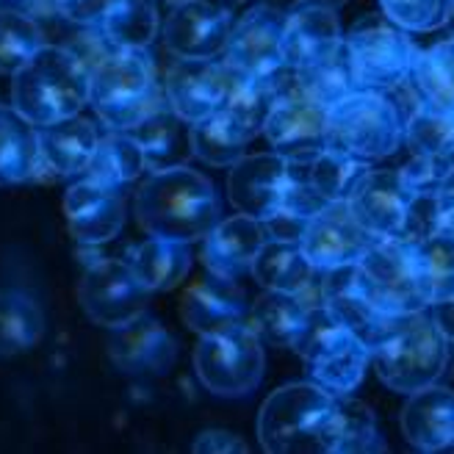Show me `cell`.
Wrapping results in <instances>:
<instances>
[{"label": "cell", "mask_w": 454, "mask_h": 454, "mask_svg": "<svg viewBox=\"0 0 454 454\" xmlns=\"http://www.w3.org/2000/svg\"><path fill=\"white\" fill-rule=\"evenodd\" d=\"M136 222L155 239L169 241H202L219 216L222 202L211 180L189 164L155 169L145 186L136 192Z\"/></svg>", "instance_id": "cell-1"}, {"label": "cell", "mask_w": 454, "mask_h": 454, "mask_svg": "<svg viewBox=\"0 0 454 454\" xmlns=\"http://www.w3.org/2000/svg\"><path fill=\"white\" fill-rule=\"evenodd\" d=\"M338 433V396L313 380L288 382L261 404L258 438L269 454H335Z\"/></svg>", "instance_id": "cell-2"}, {"label": "cell", "mask_w": 454, "mask_h": 454, "mask_svg": "<svg viewBox=\"0 0 454 454\" xmlns=\"http://www.w3.org/2000/svg\"><path fill=\"white\" fill-rule=\"evenodd\" d=\"M12 106L36 128L75 117L89 106V70L67 44H42L12 75Z\"/></svg>", "instance_id": "cell-3"}, {"label": "cell", "mask_w": 454, "mask_h": 454, "mask_svg": "<svg viewBox=\"0 0 454 454\" xmlns=\"http://www.w3.org/2000/svg\"><path fill=\"white\" fill-rule=\"evenodd\" d=\"M451 360V340L438 327L433 313L419 310L399 316L377 347H372V366L377 377L396 394H416L438 382Z\"/></svg>", "instance_id": "cell-4"}, {"label": "cell", "mask_w": 454, "mask_h": 454, "mask_svg": "<svg viewBox=\"0 0 454 454\" xmlns=\"http://www.w3.org/2000/svg\"><path fill=\"white\" fill-rule=\"evenodd\" d=\"M164 103L147 51H114L89 73V106L108 130H133Z\"/></svg>", "instance_id": "cell-5"}, {"label": "cell", "mask_w": 454, "mask_h": 454, "mask_svg": "<svg viewBox=\"0 0 454 454\" xmlns=\"http://www.w3.org/2000/svg\"><path fill=\"white\" fill-rule=\"evenodd\" d=\"M357 288L388 316L419 313L433 305L419 244L407 239H374L357 261Z\"/></svg>", "instance_id": "cell-6"}, {"label": "cell", "mask_w": 454, "mask_h": 454, "mask_svg": "<svg viewBox=\"0 0 454 454\" xmlns=\"http://www.w3.org/2000/svg\"><path fill=\"white\" fill-rule=\"evenodd\" d=\"M308 377L335 396H349L360 388L369 372L372 349L327 308H313L308 322L294 340Z\"/></svg>", "instance_id": "cell-7"}, {"label": "cell", "mask_w": 454, "mask_h": 454, "mask_svg": "<svg viewBox=\"0 0 454 454\" xmlns=\"http://www.w3.org/2000/svg\"><path fill=\"white\" fill-rule=\"evenodd\" d=\"M404 114L388 92L355 89L327 108V147L380 161L404 145Z\"/></svg>", "instance_id": "cell-8"}, {"label": "cell", "mask_w": 454, "mask_h": 454, "mask_svg": "<svg viewBox=\"0 0 454 454\" xmlns=\"http://www.w3.org/2000/svg\"><path fill=\"white\" fill-rule=\"evenodd\" d=\"M263 369V338L247 319L200 335L194 347V372L219 399L249 396L261 385Z\"/></svg>", "instance_id": "cell-9"}, {"label": "cell", "mask_w": 454, "mask_h": 454, "mask_svg": "<svg viewBox=\"0 0 454 454\" xmlns=\"http://www.w3.org/2000/svg\"><path fill=\"white\" fill-rule=\"evenodd\" d=\"M344 42L352 59L355 86L377 89V92H388V89L411 78L413 64L421 53L411 34L388 17H369L357 22L344 36Z\"/></svg>", "instance_id": "cell-10"}, {"label": "cell", "mask_w": 454, "mask_h": 454, "mask_svg": "<svg viewBox=\"0 0 454 454\" xmlns=\"http://www.w3.org/2000/svg\"><path fill=\"white\" fill-rule=\"evenodd\" d=\"M153 294L142 286L128 261L95 258L83 269L78 283V302L83 313L100 327H122L147 313Z\"/></svg>", "instance_id": "cell-11"}, {"label": "cell", "mask_w": 454, "mask_h": 454, "mask_svg": "<svg viewBox=\"0 0 454 454\" xmlns=\"http://www.w3.org/2000/svg\"><path fill=\"white\" fill-rule=\"evenodd\" d=\"M263 136L269 147L291 164H308L327 150V106L308 98L300 86L278 98Z\"/></svg>", "instance_id": "cell-12"}, {"label": "cell", "mask_w": 454, "mask_h": 454, "mask_svg": "<svg viewBox=\"0 0 454 454\" xmlns=\"http://www.w3.org/2000/svg\"><path fill=\"white\" fill-rule=\"evenodd\" d=\"M283 28L286 14L269 4H261L258 9L247 12L241 20L233 22L231 39L222 59L233 70L255 78H271L278 75L283 61Z\"/></svg>", "instance_id": "cell-13"}, {"label": "cell", "mask_w": 454, "mask_h": 454, "mask_svg": "<svg viewBox=\"0 0 454 454\" xmlns=\"http://www.w3.org/2000/svg\"><path fill=\"white\" fill-rule=\"evenodd\" d=\"M291 172V161L275 150L253 155L244 153L227 175V194L239 214L266 222L283 208Z\"/></svg>", "instance_id": "cell-14"}, {"label": "cell", "mask_w": 454, "mask_h": 454, "mask_svg": "<svg viewBox=\"0 0 454 454\" xmlns=\"http://www.w3.org/2000/svg\"><path fill=\"white\" fill-rule=\"evenodd\" d=\"M231 67L219 59H177L167 73V103L180 120L194 125L222 108Z\"/></svg>", "instance_id": "cell-15"}, {"label": "cell", "mask_w": 454, "mask_h": 454, "mask_svg": "<svg viewBox=\"0 0 454 454\" xmlns=\"http://www.w3.org/2000/svg\"><path fill=\"white\" fill-rule=\"evenodd\" d=\"M374 236L357 222L349 202H330L308 219L302 233V249L316 269H335L357 263Z\"/></svg>", "instance_id": "cell-16"}, {"label": "cell", "mask_w": 454, "mask_h": 454, "mask_svg": "<svg viewBox=\"0 0 454 454\" xmlns=\"http://www.w3.org/2000/svg\"><path fill=\"white\" fill-rule=\"evenodd\" d=\"M67 227L78 244L100 247L114 241L125 227V197L120 189L98 180H78L64 194Z\"/></svg>", "instance_id": "cell-17"}, {"label": "cell", "mask_w": 454, "mask_h": 454, "mask_svg": "<svg viewBox=\"0 0 454 454\" xmlns=\"http://www.w3.org/2000/svg\"><path fill=\"white\" fill-rule=\"evenodd\" d=\"M233 22L211 0L172 6L164 22V44L175 59H219L231 39Z\"/></svg>", "instance_id": "cell-18"}, {"label": "cell", "mask_w": 454, "mask_h": 454, "mask_svg": "<svg viewBox=\"0 0 454 454\" xmlns=\"http://www.w3.org/2000/svg\"><path fill=\"white\" fill-rule=\"evenodd\" d=\"M411 200L413 192L404 186L399 169H372L347 202L374 239H399Z\"/></svg>", "instance_id": "cell-19"}, {"label": "cell", "mask_w": 454, "mask_h": 454, "mask_svg": "<svg viewBox=\"0 0 454 454\" xmlns=\"http://www.w3.org/2000/svg\"><path fill=\"white\" fill-rule=\"evenodd\" d=\"M108 357L125 374H164L177 357V340L161 322L142 313L139 319L111 330Z\"/></svg>", "instance_id": "cell-20"}, {"label": "cell", "mask_w": 454, "mask_h": 454, "mask_svg": "<svg viewBox=\"0 0 454 454\" xmlns=\"http://www.w3.org/2000/svg\"><path fill=\"white\" fill-rule=\"evenodd\" d=\"M340 42H344V31H340L338 9L297 0V6L286 12L283 61L288 70H300L330 56Z\"/></svg>", "instance_id": "cell-21"}, {"label": "cell", "mask_w": 454, "mask_h": 454, "mask_svg": "<svg viewBox=\"0 0 454 454\" xmlns=\"http://www.w3.org/2000/svg\"><path fill=\"white\" fill-rule=\"evenodd\" d=\"M266 239L263 222L247 214L219 219L214 231L202 239V263L216 278L239 280L247 271H253L255 255Z\"/></svg>", "instance_id": "cell-22"}, {"label": "cell", "mask_w": 454, "mask_h": 454, "mask_svg": "<svg viewBox=\"0 0 454 454\" xmlns=\"http://www.w3.org/2000/svg\"><path fill=\"white\" fill-rule=\"evenodd\" d=\"M399 424L404 441L419 451H454V391L433 382L411 394Z\"/></svg>", "instance_id": "cell-23"}, {"label": "cell", "mask_w": 454, "mask_h": 454, "mask_svg": "<svg viewBox=\"0 0 454 454\" xmlns=\"http://www.w3.org/2000/svg\"><path fill=\"white\" fill-rule=\"evenodd\" d=\"M180 316H184V322L192 333L206 335L227 325L244 322L249 310H247L244 291L236 286V280L211 275L192 283L184 291V297H180Z\"/></svg>", "instance_id": "cell-24"}, {"label": "cell", "mask_w": 454, "mask_h": 454, "mask_svg": "<svg viewBox=\"0 0 454 454\" xmlns=\"http://www.w3.org/2000/svg\"><path fill=\"white\" fill-rule=\"evenodd\" d=\"M36 130H39V158H42L39 172H51L53 177H73L86 172L100 142L95 122L83 120L81 114Z\"/></svg>", "instance_id": "cell-25"}, {"label": "cell", "mask_w": 454, "mask_h": 454, "mask_svg": "<svg viewBox=\"0 0 454 454\" xmlns=\"http://www.w3.org/2000/svg\"><path fill=\"white\" fill-rule=\"evenodd\" d=\"M39 130L14 106L0 103V186L39 177Z\"/></svg>", "instance_id": "cell-26"}, {"label": "cell", "mask_w": 454, "mask_h": 454, "mask_svg": "<svg viewBox=\"0 0 454 454\" xmlns=\"http://www.w3.org/2000/svg\"><path fill=\"white\" fill-rule=\"evenodd\" d=\"M128 263L150 294L172 291L189 278L192 249L186 241H169V239L150 236L147 241L136 244L130 249Z\"/></svg>", "instance_id": "cell-27"}, {"label": "cell", "mask_w": 454, "mask_h": 454, "mask_svg": "<svg viewBox=\"0 0 454 454\" xmlns=\"http://www.w3.org/2000/svg\"><path fill=\"white\" fill-rule=\"evenodd\" d=\"M231 67V64H227ZM286 70V67H283ZM280 92H278V75L271 78H255L244 75L231 67V83H227V95L222 103V111L231 114V120L239 125L247 142L258 139L266 128V120L271 108H275Z\"/></svg>", "instance_id": "cell-28"}, {"label": "cell", "mask_w": 454, "mask_h": 454, "mask_svg": "<svg viewBox=\"0 0 454 454\" xmlns=\"http://www.w3.org/2000/svg\"><path fill=\"white\" fill-rule=\"evenodd\" d=\"M130 133L136 136V142L142 145L150 172L167 169L175 164H186V155H192L189 122L180 120L169 103L153 111L150 117L136 125Z\"/></svg>", "instance_id": "cell-29"}, {"label": "cell", "mask_w": 454, "mask_h": 454, "mask_svg": "<svg viewBox=\"0 0 454 454\" xmlns=\"http://www.w3.org/2000/svg\"><path fill=\"white\" fill-rule=\"evenodd\" d=\"M263 288L302 294L316 275V266L308 261L300 241L266 239L261 253L255 255L253 271H249Z\"/></svg>", "instance_id": "cell-30"}, {"label": "cell", "mask_w": 454, "mask_h": 454, "mask_svg": "<svg viewBox=\"0 0 454 454\" xmlns=\"http://www.w3.org/2000/svg\"><path fill=\"white\" fill-rule=\"evenodd\" d=\"M98 28L117 51H147L161 28L155 0H111Z\"/></svg>", "instance_id": "cell-31"}, {"label": "cell", "mask_w": 454, "mask_h": 454, "mask_svg": "<svg viewBox=\"0 0 454 454\" xmlns=\"http://www.w3.org/2000/svg\"><path fill=\"white\" fill-rule=\"evenodd\" d=\"M308 313H310V308L297 297V294L263 288L253 310H249L247 322L255 327V333L266 340V344L291 349L300 330L308 322Z\"/></svg>", "instance_id": "cell-32"}, {"label": "cell", "mask_w": 454, "mask_h": 454, "mask_svg": "<svg viewBox=\"0 0 454 454\" xmlns=\"http://www.w3.org/2000/svg\"><path fill=\"white\" fill-rule=\"evenodd\" d=\"M145 169H147V158L142 145L136 142V136L130 130H108L106 136H100L98 150L83 175L89 180H98L103 186L122 189L133 184Z\"/></svg>", "instance_id": "cell-33"}, {"label": "cell", "mask_w": 454, "mask_h": 454, "mask_svg": "<svg viewBox=\"0 0 454 454\" xmlns=\"http://www.w3.org/2000/svg\"><path fill=\"white\" fill-rule=\"evenodd\" d=\"M44 335V313L31 294L20 288L0 291V357L31 352Z\"/></svg>", "instance_id": "cell-34"}, {"label": "cell", "mask_w": 454, "mask_h": 454, "mask_svg": "<svg viewBox=\"0 0 454 454\" xmlns=\"http://www.w3.org/2000/svg\"><path fill=\"white\" fill-rule=\"evenodd\" d=\"M404 145L413 155L438 158L454 169V111L421 100L404 122Z\"/></svg>", "instance_id": "cell-35"}, {"label": "cell", "mask_w": 454, "mask_h": 454, "mask_svg": "<svg viewBox=\"0 0 454 454\" xmlns=\"http://www.w3.org/2000/svg\"><path fill=\"white\" fill-rule=\"evenodd\" d=\"M294 78H297V86L308 98L319 100L327 108L335 106L338 100H344L357 89L347 42H340L330 56L294 70Z\"/></svg>", "instance_id": "cell-36"}, {"label": "cell", "mask_w": 454, "mask_h": 454, "mask_svg": "<svg viewBox=\"0 0 454 454\" xmlns=\"http://www.w3.org/2000/svg\"><path fill=\"white\" fill-rule=\"evenodd\" d=\"M192 155L208 167H233L247 150V139L227 111H214L211 117L189 125Z\"/></svg>", "instance_id": "cell-37"}, {"label": "cell", "mask_w": 454, "mask_h": 454, "mask_svg": "<svg viewBox=\"0 0 454 454\" xmlns=\"http://www.w3.org/2000/svg\"><path fill=\"white\" fill-rule=\"evenodd\" d=\"M369 172H372V161H363V158H355L333 147L322 150L313 161H308L310 184L327 202H347Z\"/></svg>", "instance_id": "cell-38"}, {"label": "cell", "mask_w": 454, "mask_h": 454, "mask_svg": "<svg viewBox=\"0 0 454 454\" xmlns=\"http://www.w3.org/2000/svg\"><path fill=\"white\" fill-rule=\"evenodd\" d=\"M411 81L424 103L454 111V36L419 53Z\"/></svg>", "instance_id": "cell-39"}, {"label": "cell", "mask_w": 454, "mask_h": 454, "mask_svg": "<svg viewBox=\"0 0 454 454\" xmlns=\"http://www.w3.org/2000/svg\"><path fill=\"white\" fill-rule=\"evenodd\" d=\"M42 44V28L28 12L0 6V75H14Z\"/></svg>", "instance_id": "cell-40"}, {"label": "cell", "mask_w": 454, "mask_h": 454, "mask_svg": "<svg viewBox=\"0 0 454 454\" xmlns=\"http://www.w3.org/2000/svg\"><path fill=\"white\" fill-rule=\"evenodd\" d=\"M340 411V433H338V451L335 454H374L385 451V441L380 435L377 419L369 404L360 399L338 396Z\"/></svg>", "instance_id": "cell-41"}, {"label": "cell", "mask_w": 454, "mask_h": 454, "mask_svg": "<svg viewBox=\"0 0 454 454\" xmlns=\"http://www.w3.org/2000/svg\"><path fill=\"white\" fill-rule=\"evenodd\" d=\"M382 14L407 34H429L454 17V0H380Z\"/></svg>", "instance_id": "cell-42"}, {"label": "cell", "mask_w": 454, "mask_h": 454, "mask_svg": "<svg viewBox=\"0 0 454 454\" xmlns=\"http://www.w3.org/2000/svg\"><path fill=\"white\" fill-rule=\"evenodd\" d=\"M416 244H419V255L429 278V286H433V302H435L454 291V236L435 233Z\"/></svg>", "instance_id": "cell-43"}, {"label": "cell", "mask_w": 454, "mask_h": 454, "mask_svg": "<svg viewBox=\"0 0 454 454\" xmlns=\"http://www.w3.org/2000/svg\"><path fill=\"white\" fill-rule=\"evenodd\" d=\"M435 233H443V216H441L438 194H413L411 208H407V219H404V231L399 239L424 241Z\"/></svg>", "instance_id": "cell-44"}, {"label": "cell", "mask_w": 454, "mask_h": 454, "mask_svg": "<svg viewBox=\"0 0 454 454\" xmlns=\"http://www.w3.org/2000/svg\"><path fill=\"white\" fill-rule=\"evenodd\" d=\"M449 172L451 167H446L443 161L429 155H413L411 161L399 169L404 186L413 194H438Z\"/></svg>", "instance_id": "cell-45"}, {"label": "cell", "mask_w": 454, "mask_h": 454, "mask_svg": "<svg viewBox=\"0 0 454 454\" xmlns=\"http://www.w3.org/2000/svg\"><path fill=\"white\" fill-rule=\"evenodd\" d=\"M192 449L197 454H244L249 451V446L241 441V435L227 433V429H202V433L194 438Z\"/></svg>", "instance_id": "cell-46"}, {"label": "cell", "mask_w": 454, "mask_h": 454, "mask_svg": "<svg viewBox=\"0 0 454 454\" xmlns=\"http://www.w3.org/2000/svg\"><path fill=\"white\" fill-rule=\"evenodd\" d=\"M111 0H53L56 14H61L64 20L78 22V26H98L106 6Z\"/></svg>", "instance_id": "cell-47"}, {"label": "cell", "mask_w": 454, "mask_h": 454, "mask_svg": "<svg viewBox=\"0 0 454 454\" xmlns=\"http://www.w3.org/2000/svg\"><path fill=\"white\" fill-rule=\"evenodd\" d=\"M263 227H266V236H269V239L302 241V233H305L308 222L300 219V216H291V214H286V211H278L275 216L263 222Z\"/></svg>", "instance_id": "cell-48"}, {"label": "cell", "mask_w": 454, "mask_h": 454, "mask_svg": "<svg viewBox=\"0 0 454 454\" xmlns=\"http://www.w3.org/2000/svg\"><path fill=\"white\" fill-rule=\"evenodd\" d=\"M429 313H433V319L438 322V327L446 333V338L454 344V291L429 305Z\"/></svg>", "instance_id": "cell-49"}, {"label": "cell", "mask_w": 454, "mask_h": 454, "mask_svg": "<svg viewBox=\"0 0 454 454\" xmlns=\"http://www.w3.org/2000/svg\"><path fill=\"white\" fill-rule=\"evenodd\" d=\"M438 202H441V216H443V233L454 236V169L443 180V186L438 192Z\"/></svg>", "instance_id": "cell-50"}, {"label": "cell", "mask_w": 454, "mask_h": 454, "mask_svg": "<svg viewBox=\"0 0 454 454\" xmlns=\"http://www.w3.org/2000/svg\"><path fill=\"white\" fill-rule=\"evenodd\" d=\"M216 4L222 6V12L231 17V22H236V20H241L247 12H253V9H258L263 0H216Z\"/></svg>", "instance_id": "cell-51"}, {"label": "cell", "mask_w": 454, "mask_h": 454, "mask_svg": "<svg viewBox=\"0 0 454 454\" xmlns=\"http://www.w3.org/2000/svg\"><path fill=\"white\" fill-rule=\"evenodd\" d=\"M310 4H325V6L340 9V6H344V4H349V0H310Z\"/></svg>", "instance_id": "cell-52"}, {"label": "cell", "mask_w": 454, "mask_h": 454, "mask_svg": "<svg viewBox=\"0 0 454 454\" xmlns=\"http://www.w3.org/2000/svg\"><path fill=\"white\" fill-rule=\"evenodd\" d=\"M169 6H184V4H192V0H167Z\"/></svg>", "instance_id": "cell-53"}]
</instances>
